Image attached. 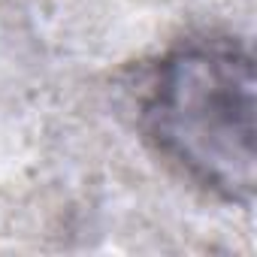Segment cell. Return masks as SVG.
<instances>
[{"label":"cell","mask_w":257,"mask_h":257,"mask_svg":"<svg viewBox=\"0 0 257 257\" xmlns=\"http://www.w3.org/2000/svg\"><path fill=\"white\" fill-rule=\"evenodd\" d=\"M254 58L224 34L170 49L146 76L137 121L146 143L206 194L254 200Z\"/></svg>","instance_id":"1"}]
</instances>
